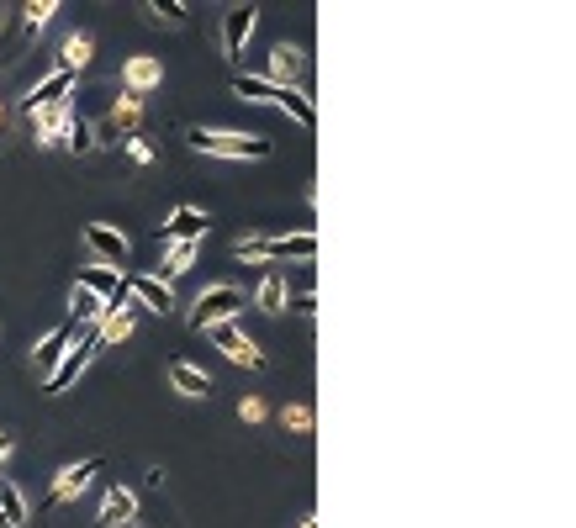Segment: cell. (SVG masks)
Returning a JSON list of instances; mask_svg holds the SVG:
<instances>
[{"label":"cell","instance_id":"6da1fadb","mask_svg":"<svg viewBox=\"0 0 576 528\" xmlns=\"http://www.w3.org/2000/svg\"><path fill=\"white\" fill-rule=\"evenodd\" d=\"M233 96H244V101H275L281 111H291L302 127H318V111H312V101H307L296 85H270L265 74H238V80H233Z\"/></svg>","mask_w":576,"mask_h":528},{"label":"cell","instance_id":"7a4b0ae2","mask_svg":"<svg viewBox=\"0 0 576 528\" xmlns=\"http://www.w3.org/2000/svg\"><path fill=\"white\" fill-rule=\"evenodd\" d=\"M191 148L212 159H270V138H254V132H207L191 127Z\"/></svg>","mask_w":576,"mask_h":528},{"label":"cell","instance_id":"3957f363","mask_svg":"<svg viewBox=\"0 0 576 528\" xmlns=\"http://www.w3.org/2000/svg\"><path fill=\"white\" fill-rule=\"evenodd\" d=\"M244 307H249V296L238 291V286H212V291H201V296H196V317H191V323H196V328L233 323V317L244 312Z\"/></svg>","mask_w":576,"mask_h":528},{"label":"cell","instance_id":"277c9868","mask_svg":"<svg viewBox=\"0 0 576 528\" xmlns=\"http://www.w3.org/2000/svg\"><path fill=\"white\" fill-rule=\"evenodd\" d=\"M96 349H101V344H96V333H85L80 344H69V349H64V360L53 365V375H48L43 386H48L53 396H59V391H69V386H74V381H80V375H85V365L96 360Z\"/></svg>","mask_w":576,"mask_h":528},{"label":"cell","instance_id":"5b68a950","mask_svg":"<svg viewBox=\"0 0 576 528\" xmlns=\"http://www.w3.org/2000/svg\"><path fill=\"white\" fill-rule=\"evenodd\" d=\"M201 333H207V338H212V344H217L222 354H228L233 365H249V370H259V365H265V354L254 349V338H244V333H238V323H212V328H201Z\"/></svg>","mask_w":576,"mask_h":528},{"label":"cell","instance_id":"8992f818","mask_svg":"<svg viewBox=\"0 0 576 528\" xmlns=\"http://www.w3.org/2000/svg\"><path fill=\"white\" fill-rule=\"evenodd\" d=\"M207 212H201V206H175L170 212V222H164V233H159V243L164 249H170V243H201L207 238Z\"/></svg>","mask_w":576,"mask_h":528},{"label":"cell","instance_id":"52a82bcc","mask_svg":"<svg viewBox=\"0 0 576 528\" xmlns=\"http://www.w3.org/2000/svg\"><path fill=\"white\" fill-rule=\"evenodd\" d=\"M96 476H101V460H96V455H90V460H74V465H64V470H59V481H53V492H48V502H53V507L74 502V497H80V492H85V486L96 481Z\"/></svg>","mask_w":576,"mask_h":528},{"label":"cell","instance_id":"ba28073f","mask_svg":"<svg viewBox=\"0 0 576 528\" xmlns=\"http://www.w3.org/2000/svg\"><path fill=\"white\" fill-rule=\"evenodd\" d=\"M85 243H90V254H96L106 270H117V275H122L127 254H133V249H127V238H122L117 228H106V222H90V228H85Z\"/></svg>","mask_w":576,"mask_h":528},{"label":"cell","instance_id":"9c48e42d","mask_svg":"<svg viewBox=\"0 0 576 528\" xmlns=\"http://www.w3.org/2000/svg\"><path fill=\"white\" fill-rule=\"evenodd\" d=\"M122 80H127V96L143 101L148 90L164 80V64L154 59V53H133V59H127V69H122Z\"/></svg>","mask_w":576,"mask_h":528},{"label":"cell","instance_id":"30bf717a","mask_svg":"<svg viewBox=\"0 0 576 528\" xmlns=\"http://www.w3.org/2000/svg\"><path fill=\"white\" fill-rule=\"evenodd\" d=\"M74 286H80V291H90V296H101L106 307H111V301H127V286H122V275H117V270H106V264H85Z\"/></svg>","mask_w":576,"mask_h":528},{"label":"cell","instance_id":"8fae6325","mask_svg":"<svg viewBox=\"0 0 576 528\" xmlns=\"http://www.w3.org/2000/svg\"><path fill=\"white\" fill-rule=\"evenodd\" d=\"M122 286L133 301H143V307H154V312H170L175 307V291L164 286L159 275H122Z\"/></svg>","mask_w":576,"mask_h":528},{"label":"cell","instance_id":"7c38bea8","mask_svg":"<svg viewBox=\"0 0 576 528\" xmlns=\"http://www.w3.org/2000/svg\"><path fill=\"white\" fill-rule=\"evenodd\" d=\"M254 6H233L228 11V22H222V48H228V59H244V48H249V32H254Z\"/></svg>","mask_w":576,"mask_h":528},{"label":"cell","instance_id":"4fadbf2b","mask_svg":"<svg viewBox=\"0 0 576 528\" xmlns=\"http://www.w3.org/2000/svg\"><path fill=\"white\" fill-rule=\"evenodd\" d=\"M259 254H265V259H312V254H318V238H312V233H291V238H259Z\"/></svg>","mask_w":576,"mask_h":528},{"label":"cell","instance_id":"5bb4252c","mask_svg":"<svg viewBox=\"0 0 576 528\" xmlns=\"http://www.w3.org/2000/svg\"><path fill=\"white\" fill-rule=\"evenodd\" d=\"M138 518V497L127 492V486H111L106 502H101V528H127Z\"/></svg>","mask_w":576,"mask_h":528},{"label":"cell","instance_id":"9a60e30c","mask_svg":"<svg viewBox=\"0 0 576 528\" xmlns=\"http://www.w3.org/2000/svg\"><path fill=\"white\" fill-rule=\"evenodd\" d=\"M69 85H74V74H69V69H53L48 80L27 96V117H32V111H43V106H59V101L69 96Z\"/></svg>","mask_w":576,"mask_h":528},{"label":"cell","instance_id":"2e32d148","mask_svg":"<svg viewBox=\"0 0 576 528\" xmlns=\"http://www.w3.org/2000/svg\"><path fill=\"white\" fill-rule=\"evenodd\" d=\"M170 386L185 391V396H212V375L196 370L191 360H170Z\"/></svg>","mask_w":576,"mask_h":528},{"label":"cell","instance_id":"e0dca14e","mask_svg":"<svg viewBox=\"0 0 576 528\" xmlns=\"http://www.w3.org/2000/svg\"><path fill=\"white\" fill-rule=\"evenodd\" d=\"M69 127V101L59 106H43V111H32V132H37V143H53L59 132Z\"/></svg>","mask_w":576,"mask_h":528},{"label":"cell","instance_id":"ac0fdd59","mask_svg":"<svg viewBox=\"0 0 576 528\" xmlns=\"http://www.w3.org/2000/svg\"><path fill=\"white\" fill-rule=\"evenodd\" d=\"M196 254H201V243H170V249H164V264H159V280H164V286H170L175 275L191 270Z\"/></svg>","mask_w":576,"mask_h":528},{"label":"cell","instance_id":"d6986e66","mask_svg":"<svg viewBox=\"0 0 576 528\" xmlns=\"http://www.w3.org/2000/svg\"><path fill=\"white\" fill-rule=\"evenodd\" d=\"M69 338H74V328H69V323H64V328H53V333L43 338V344H37V370L53 375V365H59V360H64V349H69Z\"/></svg>","mask_w":576,"mask_h":528},{"label":"cell","instance_id":"ffe728a7","mask_svg":"<svg viewBox=\"0 0 576 528\" xmlns=\"http://www.w3.org/2000/svg\"><path fill=\"white\" fill-rule=\"evenodd\" d=\"M32 513H27V497L16 492L11 481H0V528H22Z\"/></svg>","mask_w":576,"mask_h":528},{"label":"cell","instance_id":"44dd1931","mask_svg":"<svg viewBox=\"0 0 576 528\" xmlns=\"http://www.w3.org/2000/svg\"><path fill=\"white\" fill-rule=\"evenodd\" d=\"M254 307H259V312H281V307H286V275H281V270H270L265 280H259Z\"/></svg>","mask_w":576,"mask_h":528},{"label":"cell","instance_id":"7402d4cb","mask_svg":"<svg viewBox=\"0 0 576 528\" xmlns=\"http://www.w3.org/2000/svg\"><path fill=\"white\" fill-rule=\"evenodd\" d=\"M296 69H302V48H291V43H281V48L270 53V85H286V80H291Z\"/></svg>","mask_w":576,"mask_h":528},{"label":"cell","instance_id":"603a6c76","mask_svg":"<svg viewBox=\"0 0 576 528\" xmlns=\"http://www.w3.org/2000/svg\"><path fill=\"white\" fill-rule=\"evenodd\" d=\"M138 106H143V101L127 96L117 111H111V122H106V127H96V143H101V138H117V132H133V127H138Z\"/></svg>","mask_w":576,"mask_h":528},{"label":"cell","instance_id":"cb8c5ba5","mask_svg":"<svg viewBox=\"0 0 576 528\" xmlns=\"http://www.w3.org/2000/svg\"><path fill=\"white\" fill-rule=\"evenodd\" d=\"M85 64H90V37H85V32L64 37V64H59V69L74 74V69H85Z\"/></svg>","mask_w":576,"mask_h":528},{"label":"cell","instance_id":"d4e9b609","mask_svg":"<svg viewBox=\"0 0 576 528\" xmlns=\"http://www.w3.org/2000/svg\"><path fill=\"white\" fill-rule=\"evenodd\" d=\"M69 307H74V317H85V323H101L106 301H101V296H90V291H80V286H74V291H69Z\"/></svg>","mask_w":576,"mask_h":528},{"label":"cell","instance_id":"484cf974","mask_svg":"<svg viewBox=\"0 0 576 528\" xmlns=\"http://www.w3.org/2000/svg\"><path fill=\"white\" fill-rule=\"evenodd\" d=\"M53 11H59V0H32V6H27V37L43 32L53 22Z\"/></svg>","mask_w":576,"mask_h":528},{"label":"cell","instance_id":"4316f807","mask_svg":"<svg viewBox=\"0 0 576 528\" xmlns=\"http://www.w3.org/2000/svg\"><path fill=\"white\" fill-rule=\"evenodd\" d=\"M69 148H74V154H90V148H96V127H90L85 117L69 122Z\"/></svg>","mask_w":576,"mask_h":528},{"label":"cell","instance_id":"83f0119b","mask_svg":"<svg viewBox=\"0 0 576 528\" xmlns=\"http://www.w3.org/2000/svg\"><path fill=\"white\" fill-rule=\"evenodd\" d=\"M154 16H170V22H185V0H148Z\"/></svg>","mask_w":576,"mask_h":528},{"label":"cell","instance_id":"f1b7e54d","mask_svg":"<svg viewBox=\"0 0 576 528\" xmlns=\"http://www.w3.org/2000/svg\"><path fill=\"white\" fill-rule=\"evenodd\" d=\"M238 418H244V423H259V418H265V402H254V396H249V402L238 407Z\"/></svg>","mask_w":576,"mask_h":528},{"label":"cell","instance_id":"f546056e","mask_svg":"<svg viewBox=\"0 0 576 528\" xmlns=\"http://www.w3.org/2000/svg\"><path fill=\"white\" fill-rule=\"evenodd\" d=\"M286 423L291 428H312V412L307 407H286Z\"/></svg>","mask_w":576,"mask_h":528},{"label":"cell","instance_id":"4dcf8cb0","mask_svg":"<svg viewBox=\"0 0 576 528\" xmlns=\"http://www.w3.org/2000/svg\"><path fill=\"white\" fill-rule=\"evenodd\" d=\"M127 148H133V159H138V164H148V159H154V148H148L143 138H127Z\"/></svg>","mask_w":576,"mask_h":528},{"label":"cell","instance_id":"1f68e13d","mask_svg":"<svg viewBox=\"0 0 576 528\" xmlns=\"http://www.w3.org/2000/svg\"><path fill=\"white\" fill-rule=\"evenodd\" d=\"M6 455H11V433H0V465H6Z\"/></svg>","mask_w":576,"mask_h":528},{"label":"cell","instance_id":"d6a6232c","mask_svg":"<svg viewBox=\"0 0 576 528\" xmlns=\"http://www.w3.org/2000/svg\"><path fill=\"white\" fill-rule=\"evenodd\" d=\"M302 528H318V518H302Z\"/></svg>","mask_w":576,"mask_h":528},{"label":"cell","instance_id":"836d02e7","mask_svg":"<svg viewBox=\"0 0 576 528\" xmlns=\"http://www.w3.org/2000/svg\"><path fill=\"white\" fill-rule=\"evenodd\" d=\"M127 528H138V523H127Z\"/></svg>","mask_w":576,"mask_h":528}]
</instances>
